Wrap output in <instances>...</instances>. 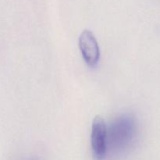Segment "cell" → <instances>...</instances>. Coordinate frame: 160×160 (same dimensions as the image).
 <instances>
[{
	"instance_id": "1",
	"label": "cell",
	"mask_w": 160,
	"mask_h": 160,
	"mask_svg": "<svg viewBox=\"0 0 160 160\" xmlns=\"http://www.w3.org/2000/svg\"><path fill=\"white\" fill-rule=\"evenodd\" d=\"M109 141L116 148H123L132 142L136 133V125L134 118L130 116L119 117L109 130Z\"/></svg>"
},
{
	"instance_id": "2",
	"label": "cell",
	"mask_w": 160,
	"mask_h": 160,
	"mask_svg": "<svg viewBox=\"0 0 160 160\" xmlns=\"http://www.w3.org/2000/svg\"><path fill=\"white\" fill-rule=\"evenodd\" d=\"M91 145L94 157L96 160H103L107 152V128L106 122L101 116L94 118L91 132Z\"/></svg>"
},
{
	"instance_id": "3",
	"label": "cell",
	"mask_w": 160,
	"mask_h": 160,
	"mask_svg": "<svg viewBox=\"0 0 160 160\" xmlns=\"http://www.w3.org/2000/svg\"><path fill=\"white\" fill-rule=\"evenodd\" d=\"M79 48L83 59L89 67H95L100 59V48L93 32L84 30L79 37Z\"/></svg>"
}]
</instances>
